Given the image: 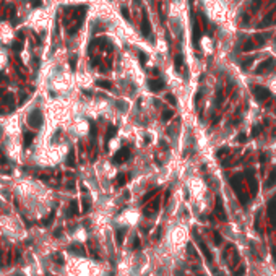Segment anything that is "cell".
Returning <instances> with one entry per match:
<instances>
[{"label": "cell", "instance_id": "14", "mask_svg": "<svg viewBox=\"0 0 276 276\" xmlns=\"http://www.w3.org/2000/svg\"><path fill=\"white\" fill-rule=\"evenodd\" d=\"M143 32H145V34H149V23H148L146 18L143 20Z\"/></svg>", "mask_w": 276, "mask_h": 276}, {"label": "cell", "instance_id": "17", "mask_svg": "<svg viewBox=\"0 0 276 276\" xmlns=\"http://www.w3.org/2000/svg\"><path fill=\"white\" fill-rule=\"evenodd\" d=\"M125 184V175L120 174L119 177H117V185H124Z\"/></svg>", "mask_w": 276, "mask_h": 276}, {"label": "cell", "instance_id": "22", "mask_svg": "<svg viewBox=\"0 0 276 276\" xmlns=\"http://www.w3.org/2000/svg\"><path fill=\"white\" fill-rule=\"evenodd\" d=\"M70 65H72V68H75V65H77V57H72V59H70Z\"/></svg>", "mask_w": 276, "mask_h": 276}, {"label": "cell", "instance_id": "16", "mask_svg": "<svg viewBox=\"0 0 276 276\" xmlns=\"http://www.w3.org/2000/svg\"><path fill=\"white\" fill-rule=\"evenodd\" d=\"M162 117H164V120H169L172 117V111H169V109L164 111V112H162Z\"/></svg>", "mask_w": 276, "mask_h": 276}, {"label": "cell", "instance_id": "9", "mask_svg": "<svg viewBox=\"0 0 276 276\" xmlns=\"http://www.w3.org/2000/svg\"><path fill=\"white\" fill-rule=\"evenodd\" d=\"M124 234H125V229H119V231L115 232V239H117V244L122 245L124 242Z\"/></svg>", "mask_w": 276, "mask_h": 276}, {"label": "cell", "instance_id": "25", "mask_svg": "<svg viewBox=\"0 0 276 276\" xmlns=\"http://www.w3.org/2000/svg\"><path fill=\"white\" fill-rule=\"evenodd\" d=\"M0 162H5V159H3V154L0 153Z\"/></svg>", "mask_w": 276, "mask_h": 276}, {"label": "cell", "instance_id": "11", "mask_svg": "<svg viewBox=\"0 0 276 276\" xmlns=\"http://www.w3.org/2000/svg\"><path fill=\"white\" fill-rule=\"evenodd\" d=\"M78 213V202H72L70 203V214H77Z\"/></svg>", "mask_w": 276, "mask_h": 276}, {"label": "cell", "instance_id": "18", "mask_svg": "<svg viewBox=\"0 0 276 276\" xmlns=\"http://www.w3.org/2000/svg\"><path fill=\"white\" fill-rule=\"evenodd\" d=\"M221 242H223L221 236H219L218 232H214V244H216V245H219V244H221Z\"/></svg>", "mask_w": 276, "mask_h": 276}, {"label": "cell", "instance_id": "8", "mask_svg": "<svg viewBox=\"0 0 276 276\" xmlns=\"http://www.w3.org/2000/svg\"><path fill=\"white\" fill-rule=\"evenodd\" d=\"M270 216H271V221L276 224V202L270 205Z\"/></svg>", "mask_w": 276, "mask_h": 276}, {"label": "cell", "instance_id": "19", "mask_svg": "<svg viewBox=\"0 0 276 276\" xmlns=\"http://www.w3.org/2000/svg\"><path fill=\"white\" fill-rule=\"evenodd\" d=\"M31 5L32 7H41V5H43V2H41V0H31Z\"/></svg>", "mask_w": 276, "mask_h": 276}, {"label": "cell", "instance_id": "3", "mask_svg": "<svg viewBox=\"0 0 276 276\" xmlns=\"http://www.w3.org/2000/svg\"><path fill=\"white\" fill-rule=\"evenodd\" d=\"M148 86L151 88L153 91H158V90H162V88H164V83L158 81V80H149L148 81Z\"/></svg>", "mask_w": 276, "mask_h": 276}, {"label": "cell", "instance_id": "1", "mask_svg": "<svg viewBox=\"0 0 276 276\" xmlns=\"http://www.w3.org/2000/svg\"><path fill=\"white\" fill-rule=\"evenodd\" d=\"M28 124H29L32 128H39L41 125H43V112L39 109H34L28 115Z\"/></svg>", "mask_w": 276, "mask_h": 276}, {"label": "cell", "instance_id": "23", "mask_svg": "<svg viewBox=\"0 0 276 276\" xmlns=\"http://www.w3.org/2000/svg\"><path fill=\"white\" fill-rule=\"evenodd\" d=\"M167 101H171L172 104H175V99H174V97H172V96H167Z\"/></svg>", "mask_w": 276, "mask_h": 276}, {"label": "cell", "instance_id": "24", "mask_svg": "<svg viewBox=\"0 0 276 276\" xmlns=\"http://www.w3.org/2000/svg\"><path fill=\"white\" fill-rule=\"evenodd\" d=\"M7 261H8V263H10V261H12V254H10V252H8V254H7Z\"/></svg>", "mask_w": 276, "mask_h": 276}, {"label": "cell", "instance_id": "12", "mask_svg": "<svg viewBox=\"0 0 276 276\" xmlns=\"http://www.w3.org/2000/svg\"><path fill=\"white\" fill-rule=\"evenodd\" d=\"M54 218H55V211H50V214H49V218H46L44 221H43V224H46V226H49L50 223L54 221Z\"/></svg>", "mask_w": 276, "mask_h": 276}, {"label": "cell", "instance_id": "10", "mask_svg": "<svg viewBox=\"0 0 276 276\" xmlns=\"http://www.w3.org/2000/svg\"><path fill=\"white\" fill-rule=\"evenodd\" d=\"M96 85L99 86V88H106V90H111V88H112L111 83H109V81H104V80H97Z\"/></svg>", "mask_w": 276, "mask_h": 276}, {"label": "cell", "instance_id": "4", "mask_svg": "<svg viewBox=\"0 0 276 276\" xmlns=\"http://www.w3.org/2000/svg\"><path fill=\"white\" fill-rule=\"evenodd\" d=\"M255 93H257V97H258V99H266V97H268L270 94H268V91L266 90H263V88H257L255 90Z\"/></svg>", "mask_w": 276, "mask_h": 276}, {"label": "cell", "instance_id": "2", "mask_svg": "<svg viewBox=\"0 0 276 276\" xmlns=\"http://www.w3.org/2000/svg\"><path fill=\"white\" fill-rule=\"evenodd\" d=\"M216 213H218V218L226 221V213H224V208L221 206V198H216Z\"/></svg>", "mask_w": 276, "mask_h": 276}, {"label": "cell", "instance_id": "13", "mask_svg": "<svg viewBox=\"0 0 276 276\" xmlns=\"http://www.w3.org/2000/svg\"><path fill=\"white\" fill-rule=\"evenodd\" d=\"M12 49L16 50V52H18V50H21V49H23V43H21V41H16V43H13V44H12Z\"/></svg>", "mask_w": 276, "mask_h": 276}, {"label": "cell", "instance_id": "5", "mask_svg": "<svg viewBox=\"0 0 276 276\" xmlns=\"http://www.w3.org/2000/svg\"><path fill=\"white\" fill-rule=\"evenodd\" d=\"M127 156H128V151H127V149H122L120 153L115 154V162H120V161L127 159Z\"/></svg>", "mask_w": 276, "mask_h": 276}, {"label": "cell", "instance_id": "15", "mask_svg": "<svg viewBox=\"0 0 276 276\" xmlns=\"http://www.w3.org/2000/svg\"><path fill=\"white\" fill-rule=\"evenodd\" d=\"M67 164L72 167V166H75V154L73 153H70L68 154V159H67Z\"/></svg>", "mask_w": 276, "mask_h": 276}, {"label": "cell", "instance_id": "6", "mask_svg": "<svg viewBox=\"0 0 276 276\" xmlns=\"http://www.w3.org/2000/svg\"><path fill=\"white\" fill-rule=\"evenodd\" d=\"M198 244H200V249H202V250H203V254H205V257H206V260H208V261H211V260H213V257H211V252H210V250L206 249V245H205V244H203V242H198Z\"/></svg>", "mask_w": 276, "mask_h": 276}, {"label": "cell", "instance_id": "26", "mask_svg": "<svg viewBox=\"0 0 276 276\" xmlns=\"http://www.w3.org/2000/svg\"><path fill=\"white\" fill-rule=\"evenodd\" d=\"M273 258L276 260V249H273Z\"/></svg>", "mask_w": 276, "mask_h": 276}, {"label": "cell", "instance_id": "20", "mask_svg": "<svg viewBox=\"0 0 276 276\" xmlns=\"http://www.w3.org/2000/svg\"><path fill=\"white\" fill-rule=\"evenodd\" d=\"M59 255H60V254H55V257H54V260H55V261H57V263H63V258H62V257H59Z\"/></svg>", "mask_w": 276, "mask_h": 276}, {"label": "cell", "instance_id": "21", "mask_svg": "<svg viewBox=\"0 0 276 276\" xmlns=\"http://www.w3.org/2000/svg\"><path fill=\"white\" fill-rule=\"evenodd\" d=\"M140 247H141V244H140V239L137 237V239H135V245H133V249H140Z\"/></svg>", "mask_w": 276, "mask_h": 276}, {"label": "cell", "instance_id": "7", "mask_svg": "<svg viewBox=\"0 0 276 276\" xmlns=\"http://www.w3.org/2000/svg\"><path fill=\"white\" fill-rule=\"evenodd\" d=\"M32 140H34V133H31V132H26V133H25V148H28V146H29Z\"/></svg>", "mask_w": 276, "mask_h": 276}]
</instances>
